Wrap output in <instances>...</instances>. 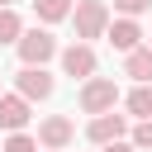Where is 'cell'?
I'll use <instances>...</instances> for the list:
<instances>
[{
    "label": "cell",
    "instance_id": "cell-14",
    "mask_svg": "<svg viewBox=\"0 0 152 152\" xmlns=\"http://www.w3.org/2000/svg\"><path fill=\"white\" fill-rule=\"evenodd\" d=\"M5 152H38V142H33V138H24V133H10Z\"/></svg>",
    "mask_w": 152,
    "mask_h": 152
},
{
    "label": "cell",
    "instance_id": "cell-1",
    "mask_svg": "<svg viewBox=\"0 0 152 152\" xmlns=\"http://www.w3.org/2000/svg\"><path fill=\"white\" fill-rule=\"evenodd\" d=\"M71 19H76V38L86 43V38H104V28H109V5L104 0H81L76 10H71Z\"/></svg>",
    "mask_w": 152,
    "mask_h": 152
},
{
    "label": "cell",
    "instance_id": "cell-7",
    "mask_svg": "<svg viewBox=\"0 0 152 152\" xmlns=\"http://www.w3.org/2000/svg\"><path fill=\"white\" fill-rule=\"evenodd\" d=\"M71 133H76V128H71V119H66V114H48V119L38 124V142H43V147H52V152H57V147H66V142H71Z\"/></svg>",
    "mask_w": 152,
    "mask_h": 152
},
{
    "label": "cell",
    "instance_id": "cell-10",
    "mask_svg": "<svg viewBox=\"0 0 152 152\" xmlns=\"http://www.w3.org/2000/svg\"><path fill=\"white\" fill-rule=\"evenodd\" d=\"M124 71H128L138 86H152V52H147V48H133L128 62H124Z\"/></svg>",
    "mask_w": 152,
    "mask_h": 152
},
{
    "label": "cell",
    "instance_id": "cell-5",
    "mask_svg": "<svg viewBox=\"0 0 152 152\" xmlns=\"http://www.w3.org/2000/svg\"><path fill=\"white\" fill-rule=\"evenodd\" d=\"M62 71L76 76V81H90V76H95V52H90V43H71V48L62 52Z\"/></svg>",
    "mask_w": 152,
    "mask_h": 152
},
{
    "label": "cell",
    "instance_id": "cell-16",
    "mask_svg": "<svg viewBox=\"0 0 152 152\" xmlns=\"http://www.w3.org/2000/svg\"><path fill=\"white\" fill-rule=\"evenodd\" d=\"M147 5H152V0H114V10H124L128 19H133V14H142Z\"/></svg>",
    "mask_w": 152,
    "mask_h": 152
},
{
    "label": "cell",
    "instance_id": "cell-2",
    "mask_svg": "<svg viewBox=\"0 0 152 152\" xmlns=\"http://www.w3.org/2000/svg\"><path fill=\"white\" fill-rule=\"evenodd\" d=\"M14 48H19V62H24V66H43L48 57H57V38H52L48 28H24Z\"/></svg>",
    "mask_w": 152,
    "mask_h": 152
},
{
    "label": "cell",
    "instance_id": "cell-18",
    "mask_svg": "<svg viewBox=\"0 0 152 152\" xmlns=\"http://www.w3.org/2000/svg\"><path fill=\"white\" fill-rule=\"evenodd\" d=\"M0 10H10V0H0Z\"/></svg>",
    "mask_w": 152,
    "mask_h": 152
},
{
    "label": "cell",
    "instance_id": "cell-8",
    "mask_svg": "<svg viewBox=\"0 0 152 152\" xmlns=\"http://www.w3.org/2000/svg\"><path fill=\"white\" fill-rule=\"evenodd\" d=\"M24 124H28V100H19V95H0V128L19 133Z\"/></svg>",
    "mask_w": 152,
    "mask_h": 152
},
{
    "label": "cell",
    "instance_id": "cell-6",
    "mask_svg": "<svg viewBox=\"0 0 152 152\" xmlns=\"http://www.w3.org/2000/svg\"><path fill=\"white\" fill-rule=\"evenodd\" d=\"M124 128H128V124H124V114H95V119H90V128H86V138L104 147V142H124Z\"/></svg>",
    "mask_w": 152,
    "mask_h": 152
},
{
    "label": "cell",
    "instance_id": "cell-12",
    "mask_svg": "<svg viewBox=\"0 0 152 152\" xmlns=\"http://www.w3.org/2000/svg\"><path fill=\"white\" fill-rule=\"evenodd\" d=\"M33 10H38V19L57 24V19H66V14H71V0H33Z\"/></svg>",
    "mask_w": 152,
    "mask_h": 152
},
{
    "label": "cell",
    "instance_id": "cell-17",
    "mask_svg": "<svg viewBox=\"0 0 152 152\" xmlns=\"http://www.w3.org/2000/svg\"><path fill=\"white\" fill-rule=\"evenodd\" d=\"M104 152H133L128 142H104Z\"/></svg>",
    "mask_w": 152,
    "mask_h": 152
},
{
    "label": "cell",
    "instance_id": "cell-9",
    "mask_svg": "<svg viewBox=\"0 0 152 152\" xmlns=\"http://www.w3.org/2000/svg\"><path fill=\"white\" fill-rule=\"evenodd\" d=\"M104 38H109L119 52H133V48H138V38H142V28H138L133 19H114V24L104 28Z\"/></svg>",
    "mask_w": 152,
    "mask_h": 152
},
{
    "label": "cell",
    "instance_id": "cell-11",
    "mask_svg": "<svg viewBox=\"0 0 152 152\" xmlns=\"http://www.w3.org/2000/svg\"><path fill=\"white\" fill-rule=\"evenodd\" d=\"M128 114H138L142 124L152 119V86H133V95H128Z\"/></svg>",
    "mask_w": 152,
    "mask_h": 152
},
{
    "label": "cell",
    "instance_id": "cell-4",
    "mask_svg": "<svg viewBox=\"0 0 152 152\" xmlns=\"http://www.w3.org/2000/svg\"><path fill=\"white\" fill-rule=\"evenodd\" d=\"M14 86H19V100H48V95L57 90V81H52L43 66H24V71L14 76Z\"/></svg>",
    "mask_w": 152,
    "mask_h": 152
},
{
    "label": "cell",
    "instance_id": "cell-13",
    "mask_svg": "<svg viewBox=\"0 0 152 152\" xmlns=\"http://www.w3.org/2000/svg\"><path fill=\"white\" fill-rule=\"evenodd\" d=\"M19 33H24L19 14L14 10H0V43H19Z\"/></svg>",
    "mask_w": 152,
    "mask_h": 152
},
{
    "label": "cell",
    "instance_id": "cell-19",
    "mask_svg": "<svg viewBox=\"0 0 152 152\" xmlns=\"http://www.w3.org/2000/svg\"><path fill=\"white\" fill-rule=\"evenodd\" d=\"M147 52H152V43H147Z\"/></svg>",
    "mask_w": 152,
    "mask_h": 152
},
{
    "label": "cell",
    "instance_id": "cell-15",
    "mask_svg": "<svg viewBox=\"0 0 152 152\" xmlns=\"http://www.w3.org/2000/svg\"><path fill=\"white\" fill-rule=\"evenodd\" d=\"M133 147H152V119L133 128Z\"/></svg>",
    "mask_w": 152,
    "mask_h": 152
},
{
    "label": "cell",
    "instance_id": "cell-3",
    "mask_svg": "<svg viewBox=\"0 0 152 152\" xmlns=\"http://www.w3.org/2000/svg\"><path fill=\"white\" fill-rule=\"evenodd\" d=\"M114 104H119V86L109 76H90L81 86V109L86 114H114Z\"/></svg>",
    "mask_w": 152,
    "mask_h": 152
}]
</instances>
